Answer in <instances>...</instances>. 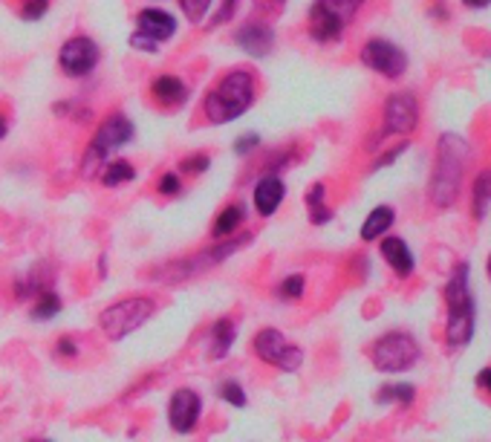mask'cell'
I'll return each instance as SVG.
<instances>
[{"mask_svg": "<svg viewBox=\"0 0 491 442\" xmlns=\"http://www.w3.org/2000/svg\"><path fill=\"white\" fill-rule=\"evenodd\" d=\"M465 165H469V142L457 133H442L437 145L434 177L428 185V197L437 208H448L457 200Z\"/></svg>", "mask_w": 491, "mask_h": 442, "instance_id": "1", "label": "cell"}, {"mask_svg": "<svg viewBox=\"0 0 491 442\" xmlns=\"http://www.w3.org/2000/svg\"><path fill=\"white\" fill-rule=\"evenodd\" d=\"M446 307H448V324H446V342L451 350H463L474 339V298L469 286V263H457L446 284Z\"/></svg>", "mask_w": 491, "mask_h": 442, "instance_id": "2", "label": "cell"}, {"mask_svg": "<svg viewBox=\"0 0 491 442\" xmlns=\"http://www.w3.org/2000/svg\"><path fill=\"white\" fill-rule=\"evenodd\" d=\"M254 101V78L246 69H235L220 78V84L205 96V119L212 125H229L252 108Z\"/></svg>", "mask_w": 491, "mask_h": 442, "instance_id": "3", "label": "cell"}, {"mask_svg": "<svg viewBox=\"0 0 491 442\" xmlns=\"http://www.w3.org/2000/svg\"><path fill=\"white\" fill-rule=\"evenodd\" d=\"M154 312H157L154 298H148V295L122 298L99 312V327L110 342H125L127 335H133L139 327H145V324L154 318Z\"/></svg>", "mask_w": 491, "mask_h": 442, "instance_id": "4", "label": "cell"}, {"mask_svg": "<svg viewBox=\"0 0 491 442\" xmlns=\"http://www.w3.org/2000/svg\"><path fill=\"white\" fill-rule=\"evenodd\" d=\"M423 350H419V342L411 333L405 330H390L384 333L382 339H376V344L370 347V362L382 374H405L411 370Z\"/></svg>", "mask_w": 491, "mask_h": 442, "instance_id": "5", "label": "cell"}, {"mask_svg": "<svg viewBox=\"0 0 491 442\" xmlns=\"http://www.w3.org/2000/svg\"><path fill=\"white\" fill-rule=\"evenodd\" d=\"M133 139V122L127 119L122 113H113L108 116L101 125L96 136H93V142L87 148V157H85V177H93V173L99 171V165L104 162V157L113 154V150L125 148L127 142Z\"/></svg>", "mask_w": 491, "mask_h": 442, "instance_id": "6", "label": "cell"}, {"mask_svg": "<svg viewBox=\"0 0 491 442\" xmlns=\"http://www.w3.org/2000/svg\"><path fill=\"white\" fill-rule=\"evenodd\" d=\"M361 0H315L310 9V32L315 41H335L344 32L347 20H353Z\"/></svg>", "mask_w": 491, "mask_h": 442, "instance_id": "7", "label": "cell"}, {"mask_svg": "<svg viewBox=\"0 0 491 442\" xmlns=\"http://www.w3.org/2000/svg\"><path fill=\"white\" fill-rule=\"evenodd\" d=\"M252 347H254V353L261 362L284 370V374H295V370H301V365H303V347L292 344L286 335L275 327H263L254 335Z\"/></svg>", "mask_w": 491, "mask_h": 442, "instance_id": "8", "label": "cell"}, {"mask_svg": "<svg viewBox=\"0 0 491 442\" xmlns=\"http://www.w3.org/2000/svg\"><path fill=\"white\" fill-rule=\"evenodd\" d=\"M361 64L370 67L373 73H379L384 78H399L407 69V55L396 44L384 38H373L361 46Z\"/></svg>", "mask_w": 491, "mask_h": 442, "instance_id": "9", "label": "cell"}, {"mask_svg": "<svg viewBox=\"0 0 491 442\" xmlns=\"http://www.w3.org/2000/svg\"><path fill=\"white\" fill-rule=\"evenodd\" d=\"M203 420V397L194 388H180L168 399V425L173 434H191Z\"/></svg>", "mask_w": 491, "mask_h": 442, "instance_id": "10", "label": "cell"}, {"mask_svg": "<svg viewBox=\"0 0 491 442\" xmlns=\"http://www.w3.org/2000/svg\"><path fill=\"white\" fill-rule=\"evenodd\" d=\"M419 125V101L411 92H393L384 101V131L382 136H407Z\"/></svg>", "mask_w": 491, "mask_h": 442, "instance_id": "11", "label": "cell"}, {"mask_svg": "<svg viewBox=\"0 0 491 442\" xmlns=\"http://www.w3.org/2000/svg\"><path fill=\"white\" fill-rule=\"evenodd\" d=\"M58 64H61L64 73L73 76V78H81V76L93 73L96 64H99V46H96V41L69 38L61 46V52H58Z\"/></svg>", "mask_w": 491, "mask_h": 442, "instance_id": "12", "label": "cell"}, {"mask_svg": "<svg viewBox=\"0 0 491 442\" xmlns=\"http://www.w3.org/2000/svg\"><path fill=\"white\" fill-rule=\"evenodd\" d=\"M284 197H286V182L278 173H269V177L257 180L254 185V194H252L254 212L261 217H272L280 208V203H284Z\"/></svg>", "mask_w": 491, "mask_h": 442, "instance_id": "13", "label": "cell"}, {"mask_svg": "<svg viewBox=\"0 0 491 442\" xmlns=\"http://www.w3.org/2000/svg\"><path fill=\"white\" fill-rule=\"evenodd\" d=\"M139 35H145L148 41H154L157 46L162 41H168L173 38V32H177V20H173L168 12H162V9H142L139 12Z\"/></svg>", "mask_w": 491, "mask_h": 442, "instance_id": "14", "label": "cell"}, {"mask_svg": "<svg viewBox=\"0 0 491 442\" xmlns=\"http://www.w3.org/2000/svg\"><path fill=\"white\" fill-rule=\"evenodd\" d=\"M379 252H382L384 263H388L390 269L396 272V277H411L414 275V269H416L414 252L402 237H382Z\"/></svg>", "mask_w": 491, "mask_h": 442, "instance_id": "15", "label": "cell"}, {"mask_svg": "<svg viewBox=\"0 0 491 442\" xmlns=\"http://www.w3.org/2000/svg\"><path fill=\"white\" fill-rule=\"evenodd\" d=\"M235 342H237V321L229 316L217 318L212 324V330H208V356L220 362V358H226L231 353Z\"/></svg>", "mask_w": 491, "mask_h": 442, "instance_id": "16", "label": "cell"}, {"mask_svg": "<svg viewBox=\"0 0 491 442\" xmlns=\"http://www.w3.org/2000/svg\"><path fill=\"white\" fill-rule=\"evenodd\" d=\"M272 41H275V35H272V29L266 27V23H246L243 29H237V46L249 55H254V58L269 55Z\"/></svg>", "mask_w": 491, "mask_h": 442, "instance_id": "17", "label": "cell"}, {"mask_svg": "<svg viewBox=\"0 0 491 442\" xmlns=\"http://www.w3.org/2000/svg\"><path fill=\"white\" fill-rule=\"evenodd\" d=\"M150 96H154L162 108H180V104L189 99V87L185 81H180L177 76H159L150 84Z\"/></svg>", "mask_w": 491, "mask_h": 442, "instance_id": "18", "label": "cell"}, {"mask_svg": "<svg viewBox=\"0 0 491 442\" xmlns=\"http://www.w3.org/2000/svg\"><path fill=\"white\" fill-rule=\"evenodd\" d=\"M393 220H396V212H393L390 205L373 208V212L367 214L365 223H361V240H365V243L382 240L384 235H388V229L393 226Z\"/></svg>", "mask_w": 491, "mask_h": 442, "instance_id": "19", "label": "cell"}, {"mask_svg": "<svg viewBox=\"0 0 491 442\" xmlns=\"http://www.w3.org/2000/svg\"><path fill=\"white\" fill-rule=\"evenodd\" d=\"M243 220H246V208L240 203H231L226 205L223 212L217 214L214 220V229H212V235L214 240H229V237H235L240 226H243Z\"/></svg>", "mask_w": 491, "mask_h": 442, "instance_id": "20", "label": "cell"}, {"mask_svg": "<svg viewBox=\"0 0 491 442\" xmlns=\"http://www.w3.org/2000/svg\"><path fill=\"white\" fill-rule=\"evenodd\" d=\"M46 289H52V272H38L32 269L27 275H20L15 281V298L27 301V298H38Z\"/></svg>", "mask_w": 491, "mask_h": 442, "instance_id": "21", "label": "cell"}, {"mask_svg": "<svg viewBox=\"0 0 491 442\" xmlns=\"http://www.w3.org/2000/svg\"><path fill=\"white\" fill-rule=\"evenodd\" d=\"M307 214H310V223L312 226H326L333 220V208L326 205V189L324 182H315L312 189L307 191Z\"/></svg>", "mask_w": 491, "mask_h": 442, "instance_id": "22", "label": "cell"}, {"mask_svg": "<svg viewBox=\"0 0 491 442\" xmlns=\"http://www.w3.org/2000/svg\"><path fill=\"white\" fill-rule=\"evenodd\" d=\"M373 399H376V405H402V408H407V405L416 402V388L407 385V382H393V385H382Z\"/></svg>", "mask_w": 491, "mask_h": 442, "instance_id": "23", "label": "cell"}, {"mask_svg": "<svg viewBox=\"0 0 491 442\" xmlns=\"http://www.w3.org/2000/svg\"><path fill=\"white\" fill-rule=\"evenodd\" d=\"M61 309H64L61 295H58L55 289H46V293H41L38 298H35V304L29 309V318L32 321H50L55 316H61Z\"/></svg>", "mask_w": 491, "mask_h": 442, "instance_id": "24", "label": "cell"}, {"mask_svg": "<svg viewBox=\"0 0 491 442\" xmlns=\"http://www.w3.org/2000/svg\"><path fill=\"white\" fill-rule=\"evenodd\" d=\"M136 180V168L127 159H113L108 168L101 171V185L104 189H119V185H127Z\"/></svg>", "mask_w": 491, "mask_h": 442, "instance_id": "25", "label": "cell"}, {"mask_svg": "<svg viewBox=\"0 0 491 442\" xmlns=\"http://www.w3.org/2000/svg\"><path fill=\"white\" fill-rule=\"evenodd\" d=\"M474 217H486L488 212V205H491V168L483 171V173H477V180H474Z\"/></svg>", "mask_w": 491, "mask_h": 442, "instance_id": "26", "label": "cell"}, {"mask_svg": "<svg viewBox=\"0 0 491 442\" xmlns=\"http://www.w3.org/2000/svg\"><path fill=\"white\" fill-rule=\"evenodd\" d=\"M217 393H220V399H223L226 405H231L235 411H243L246 405H249V397H246V388L240 385V382H235V379L220 382Z\"/></svg>", "mask_w": 491, "mask_h": 442, "instance_id": "27", "label": "cell"}, {"mask_svg": "<svg viewBox=\"0 0 491 442\" xmlns=\"http://www.w3.org/2000/svg\"><path fill=\"white\" fill-rule=\"evenodd\" d=\"M303 293H307V277L303 275H286L275 289V295L284 298V301H298V298H303Z\"/></svg>", "mask_w": 491, "mask_h": 442, "instance_id": "28", "label": "cell"}, {"mask_svg": "<svg viewBox=\"0 0 491 442\" xmlns=\"http://www.w3.org/2000/svg\"><path fill=\"white\" fill-rule=\"evenodd\" d=\"M157 191L165 194V197H177V194H182V180L177 177V173H162L159 182H157Z\"/></svg>", "mask_w": 491, "mask_h": 442, "instance_id": "29", "label": "cell"}, {"mask_svg": "<svg viewBox=\"0 0 491 442\" xmlns=\"http://www.w3.org/2000/svg\"><path fill=\"white\" fill-rule=\"evenodd\" d=\"M185 173H205L208 168H212V157H205V154H194L189 159H182V165H180Z\"/></svg>", "mask_w": 491, "mask_h": 442, "instance_id": "30", "label": "cell"}, {"mask_svg": "<svg viewBox=\"0 0 491 442\" xmlns=\"http://www.w3.org/2000/svg\"><path fill=\"white\" fill-rule=\"evenodd\" d=\"M208 6H212V0H182V12H185V15H189L191 20L205 18Z\"/></svg>", "mask_w": 491, "mask_h": 442, "instance_id": "31", "label": "cell"}, {"mask_svg": "<svg viewBox=\"0 0 491 442\" xmlns=\"http://www.w3.org/2000/svg\"><path fill=\"white\" fill-rule=\"evenodd\" d=\"M20 4H23V18L38 20L46 12V6H50V0H20Z\"/></svg>", "mask_w": 491, "mask_h": 442, "instance_id": "32", "label": "cell"}, {"mask_svg": "<svg viewBox=\"0 0 491 442\" xmlns=\"http://www.w3.org/2000/svg\"><path fill=\"white\" fill-rule=\"evenodd\" d=\"M55 356H58V358H76V356H78V344H76V339H69V335H61V339L55 342Z\"/></svg>", "mask_w": 491, "mask_h": 442, "instance_id": "33", "label": "cell"}, {"mask_svg": "<svg viewBox=\"0 0 491 442\" xmlns=\"http://www.w3.org/2000/svg\"><path fill=\"white\" fill-rule=\"evenodd\" d=\"M257 145H261V136H257V133H246V136H240L237 142H235V154L237 157H249Z\"/></svg>", "mask_w": 491, "mask_h": 442, "instance_id": "34", "label": "cell"}, {"mask_svg": "<svg viewBox=\"0 0 491 442\" xmlns=\"http://www.w3.org/2000/svg\"><path fill=\"white\" fill-rule=\"evenodd\" d=\"M405 150H407V145H399V148L388 150V154H384V157H382V159L376 162V165H373V171H379V168H384V165H393V162L399 159V157L405 154Z\"/></svg>", "mask_w": 491, "mask_h": 442, "instance_id": "35", "label": "cell"}, {"mask_svg": "<svg viewBox=\"0 0 491 442\" xmlns=\"http://www.w3.org/2000/svg\"><path fill=\"white\" fill-rule=\"evenodd\" d=\"M477 388L486 390L488 397H491V367H483L480 374H477Z\"/></svg>", "mask_w": 491, "mask_h": 442, "instance_id": "36", "label": "cell"}, {"mask_svg": "<svg viewBox=\"0 0 491 442\" xmlns=\"http://www.w3.org/2000/svg\"><path fill=\"white\" fill-rule=\"evenodd\" d=\"M131 44L136 46V50H145V52H154V50H157V44H154V41H148L145 35H139V32L131 38Z\"/></svg>", "mask_w": 491, "mask_h": 442, "instance_id": "37", "label": "cell"}, {"mask_svg": "<svg viewBox=\"0 0 491 442\" xmlns=\"http://www.w3.org/2000/svg\"><path fill=\"white\" fill-rule=\"evenodd\" d=\"M237 4H240V0H226V4H223V9L217 12L214 23H223V20H229V18H231V9H237Z\"/></svg>", "mask_w": 491, "mask_h": 442, "instance_id": "38", "label": "cell"}, {"mask_svg": "<svg viewBox=\"0 0 491 442\" xmlns=\"http://www.w3.org/2000/svg\"><path fill=\"white\" fill-rule=\"evenodd\" d=\"M463 4L469 6V9H486L491 0H463Z\"/></svg>", "mask_w": 491, "mask_h": 442, "instance_id": "39", "label": "cell"}, {"mask_svg": "<svg viewBox=\"0 0 491 442\" xmlns=\"http://www.w3.org/2000/svg\"><path fill=\"white\" fill-rule=\"evenodd\" d=\"M6 131H9V125H6V119H4V116H0V139L6 136Z\"/></svg>", "mask_w": 491, "mask_h": 442, "instance_id": "40", "label": "cell"}, {"mask_svg": "<svg viewBox=\"0 0 491 442\" xmlns=\"http://www.w3.org/2000/svg\"><path fill=\"white\" fill-rule=\"evenodd\" d=\"M486 272H488V277H491V254H488V263H486Z\"/></svg>", "mask_w": 491, "mask_h": 442, "instance_id": "41", "label": "cell"}, {"mask_svg": "<svg viewBox=\"0 0 491 442\" xmlns=\"http://www.w3.org/2000/svg\"><path fill=\"white\" fill-rule=\"evenodd\" d=\"M27 442H50V439H27Z\"/></svg>", "mask_w": 491, "mask_h": 442, "instance_id": "42", "label": "cell"}]
</instances>
